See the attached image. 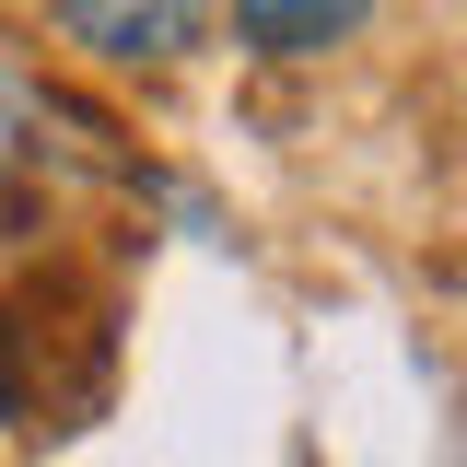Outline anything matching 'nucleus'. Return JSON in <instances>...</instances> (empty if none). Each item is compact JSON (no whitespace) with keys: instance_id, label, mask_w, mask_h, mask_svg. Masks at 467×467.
I'll return each mask as SVG.
<instances>
[{"instance_id":"obj_1","label":"nucleus","mask_w":467,"mask_h":467,"mask_svg":"<svg viewBox=\"0 0 467 467\" xmlns=\"http://www.w3.org/2000/svg\"><path fill=\"white\" fill-rule=\"evenodd\" d=\"M58 36L117 58V70H175L211 36V0H58Z\"/></svg>"},{"instance_id":"obj_2","label":"nucleus","mask_w":467,"mask_h":467,"mask_svg":"<svg viewBox=\"0 0 467 467\" xmlns=\"http://www.w3.org/2000/svg\"><path fill=\"white\" fill-rule=\"evenodd\" d=\"M362 12L374 0H234V36L257 58H327V47L362 36Z\"/></svg>"},{"instance_id":"obj_3","label":"nucleus","mask_w":467,"mask_h":467,"mask_svg":"<svg viewBox=\"0 0 467 467\" xmlns=\"http://www.w3.org/2000/svg\"><path fill=\"white\" fill-rule=\"evenodd\" d=\"M0 420H24V386H12V350H0Z\"/></svg>"}]
</instances>
